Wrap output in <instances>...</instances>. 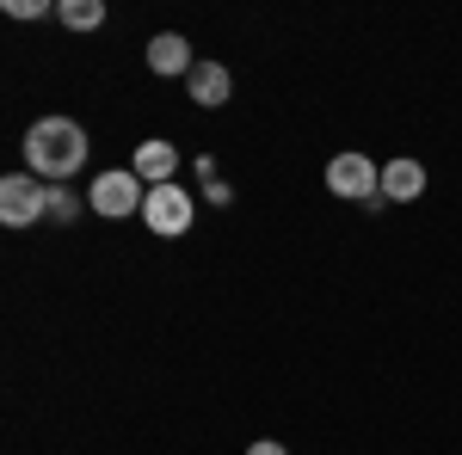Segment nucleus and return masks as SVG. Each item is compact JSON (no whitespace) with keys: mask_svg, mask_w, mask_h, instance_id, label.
Instances as JSON below:
<instances>
[{"mask_svg":"<svg viewBox=\"0 0 462 455\" xmlns=\"http://www.w3.org/2000/svg\"><path fill=\"white\" fill-rule=\"evenodd\" d=\"M87 154H93V141H87V130L74 117H37L25 130V160H32V173L43 185H69L87 167Z\"/></svg>","mask_w":462,"mask_h":455,"instance_id":"f257e3e1","label":"nucleus"},{"mask_svg":"<svg viewBox=\"0 0 462 455\" xmlns=\"http://www.w3.org/2000/svg\"><path fill=\"white\" fill-rule=\"evenodd\" d=\"M130 173L143 178L148 191H154V185H179V148L173 141H143V148H136V160H130Z\"/></svg>","mask_w":462,"mask_h":455,"instance_id":"423d86ee","label":"nucleus"},{"mask_svg":"<svg viewBox=\"0 0 462 455\" xmlns=\"http://www.w3.org/2000/svg\"><path fill=\"white\" fill-rule=\"evenodd\" d=\"M327 191L346 197V204H370V197H383V167L364 148H346V154L327 160Z\"/></svg>","mask_w":462,"mask_h":455,"instance_id":"7ed1b4c3","label":"nucleus"},{"mask_svg":"<svg viewBox=\"0 0 462 455\" xmlns=\"http://www.w3.org/2000/svg\"><path fill=\"white\" fill-rule=\"evenodd\" d=\"M413 197H426V167L413 154L383 160V204H413Z\"/></svg>","mask_w":462,"mask_h":455,"instance_id":"1a4fd4ad","label":"nucleus"},{"mask_svg":"<svg viewBox=\"0 0 462 455\" xmlns=\"http://www.w3.org/2000/svg\"><path fill=\"white\" fill-rule=\"evenodd\" d=\"M148 204V185L130 167H106V173L87 185V210L106 215V222H124V215H136Z\"/></svg>","mask_w":462,"mask_h":455,"instance_id":"f03ea898","label":"nucleus"},{"mask_svg":"<svg viewBox=\"0 0 462 455\" xmlns=\"http://www.w3.org/2000/svg\"><path fill=\"white\" fill-rule=\"evenodd\" d=\"M185 93H191V105L216 111V105H228V99H235V74L222 68V62H198V68L185 74Z\"/></svg>","mask_w":462,"mask_h":455,"instance_id":"0eeeda50","label":"nucleus"},{"mask_svg":"<svg viewBox=\"0 0 462 455\" xmlns=\"http://www.w3.org/2000/svg\"><path fill=\"white\" fill-rule=\"evenodd\" d=\"M247 455H290V450H284V443H278V437H259V443H253Z\"/></svg>","mask_w":462,"mask_h":455,"instance_id":"4468645a","label":"nucleus"},{"mask_svg":"<svg viewBox=\"0 0 462 455\" xmlns=\"http://www.w3.org/2000/svg\"><path fill=\"white\" fill-rule=\"evenodd\" d=\"M143 222H148V234L179 241V234H191V222H198V197H191L185 185H154L148 204H143Z\"/></svg>","mask_w":462,"mask_h":455,"instance_id":"39448f33","label":"nucleus"},{"mask_svg":"<svg viewBox=\"0 0 462 455\" xmlns=\"http://www.w3.org/2000/svg\"><path fill=\"white\" fill-rule=\"evenodd\" d=\"M0 222H6V228L50 222V185L37 173H6L0 178Z\"/></svg>","mask_w":462,"mask_h":455,"instance_id":"20e7f679","label":"nucleus"},{"mask_svg":"<svg viewBox=\"0 0 462 455\" xmlns=\"http://www.w3.org/2000/svg\"><path fill=\"white\" fill-rule=\"evenodd\" d=\"M50 0H6V19H43Z\"/></svg>","mask_w":462,"mask_h":455,"instance_id":"f8f14e48","label":"nucleus"},{"mask_svg":"<svg viewBox=\"0 0 462 455\" xmlns=\"http://www.w3.org/2000/svg\"><path fill=\"white\" fill-rule=\"evenodd\" d=\"M56 19H62L69 32H99V25H106V0H62Z\"/></svg>","mask_w":462,"mask_h":455,"instance_id":"9d476101","label":"nucleus"},{"mask_svg":"<svg viewBox=\"0 0 462 455\" xmlns=\"http://www.w3.org/2000/svg\"><path fill=\"white\" fill-rule=\"evenodd\" d=\"M204 204H216V210H228V204H235V185H222V178H216V185H204Z\"/></svg>","mask_w":462,"mask_h":455,"instance_id":"ddd939ff","label":"nucleus"},{"mask_svg":"<svg viewBox=\"0 0 462 455\" xmlns=\"http://www.w3.org/2000/svg\"><path fill=\"white\" fill-rule=\"evenodd\" d=\"M148 68L167 74V80H185V74L198 68V56H191V43H185L179 32H154L148 37Z\"/></svg>","mask_w":462,"mask_h":455,"instance_id":"6e6552de","label":"nucleus"},{"mask_svg":"<svg viewBox=\"0 0 462 455\" xmlns=\"http://www.w3.org/2000/svg\"><path fill=\"white\" fill-rule=\"evenodd\" d=\"M80 215V191L69 185H50V222H74Z\"/></svg>","mask_w":462,"mask_h":455,"instance_id":"9b49d317","label":"nucleus"}]
</instances>
